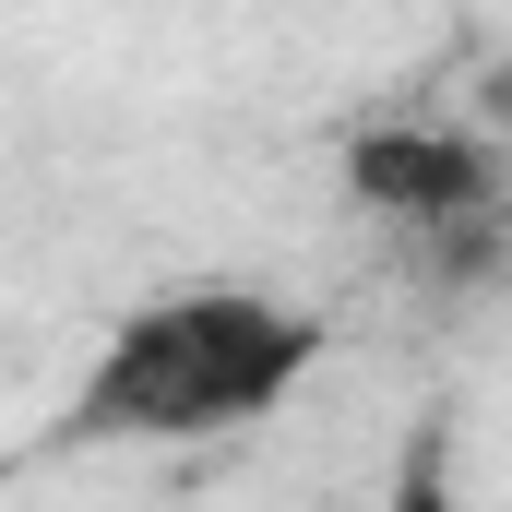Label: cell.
<instances>
[{
	"mask_svg": "<svg viewBox=\"0 0 512 512\" xmlns=\"http://www.w3.org/2000/svg\"><path fill=\"white\" fill-rule=\"evenodd\" d=\"M477 131H501V143H512V60L477 72Z\"/></svg>",
	"mask_w": 512,
	"mask_h": 512,
	"instance_id": "cell-3",
	"label": "cell"
},
{
	"mask_svg": "<svg viewBox=\"0 0 512 512\" xmlns=\"http://www.w3.org/2000/svg\"><path fill=\"white\" fill-rule=\"evenodd\" d=\"M346 203L382 215L393 239L453 227V215H489V203H501V131H477V120H382V131H346Z\"/></svg>",
	"mask_w": 512,
	"mask_h": 512,
	"instance_id": "cell-2",
	"label": "cell"
},
{
	"mask_svg": "<svg viewBox=\"0 0 512 512\" xmlns=\"http://www.w3.org/2000/svg\"><path fill=\"white\" fill-rule=\"evenodd\" d=\"M322 370V322L262 286H167L120 310L96 370L72 382V441H215L251 429Z\"/></svg>",
	"mask_w": 512,
	"mask_h": 512,
	"instance_id": "cell-1",
	"label": "cell"
}]
</instances>
